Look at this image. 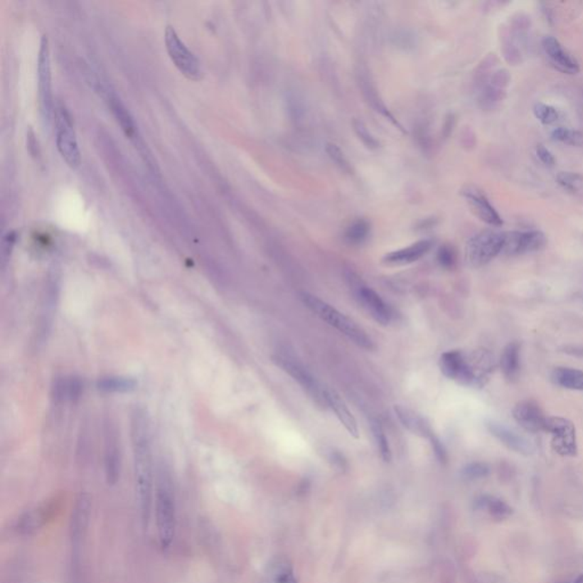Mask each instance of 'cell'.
I'll return each mask as SVG.
<instances>
[{"instance_id": "cell-23", "label": "cell", "mask_w": 583, "mask_h": 583, "mask_svg": "<svg viewBox=\"0 0 583 583\" xmlns=\"http://www.w3.org/2000/svg\"><path fill=\"white\" fill-rule=\"evenodd\" d=\"M264 583H298L291 560L284 556L270 560L264 572Z\"/></svg>"}, {"instance_id": "cell-1", "label": "cell", "mask_w": 583, "mask_h": 583, "mask_svg": "<svg viewBox=\"0 0 583 583\" xmlns=\"http://www.w3.org/2000/svg\"><path fill=\"white\" fill-rule=\"evenodd\" d=\"M132 437L138 507L143 525L147 528L153 508L152 446L149 417L140 407L132 412Z\"/></svg>"}, {"instance_id": "cell-10", "label": "cell", "mask_w": 583, "mask_h": 583, "mask_svg": "<svg viewBox=\"0 0 583 583\" xmlns=\"http://www.w3.org/2000/svg\"><path fill=\"white\" fill-rule=\"evenodd\" d=\"M348 280L350 282L355 298L363 309L374 318L380 325H389L393 318L391 306L386 304L380 295L368 286L363 285L358 276L353 272H349Z\"/></svg>"}, {"instance_id": "cell-43", "label": "cell", "mask_w": 583, "mask_h": 583, "mask_svg": "<svg viewBox=\"0 0 583 583\" xmlns=\"http://www.w3.org/2000/svg\"><path fill=\"white\" fill-rule=\"evenodd\" d=\"M562 583H583V573L577 575L575 577H572V579H569V580L564 581V582Z\"/></svg>"}, {"instance_id": "cell-26", "label": "cell", "mask_w": 583, "mask_h": 583, "mask_svg": "<svg viewBox=\"0 0 583 583\" xmlns=\"http://www.w3.org/2000/svg\"><path fill=\"white\" fill-rule=\"evenodd\" d=\"M501 372L507 380H516L520 369V346L518 342L507 344L501 357Z\"/></svg>"}, {"instance_id": "cell-42", "label": "cell", "mask_w": 583, "mask_h": 583, "mask_svg": "<svg viewBox=\"0 0 583 583\" xmlns=\"http://www.w3.org/2000/svg\"><path fill=\"white\" fill-rule=\"evenodd\" d=\"M564 352L574 357L583 358V346H567L564 348Z\"/></svg>"}, {"instance_id": "cell-6", "label": "cell", "mask_w": 583, "mask_h": 583, "mask_svg": "<svg viewBox=\"0 0 583 583\" xmlns=\"http://www.w3.org/2000/svg\"><path fill=\"white\" fill-rule=\"evenodd\" d=\"M505 236L506 232L496 230H486L473 236L467 242V262L474 268H480L491 262L503 253Z\"/></svg>"}, {"instance_id": "cell-31", "label": "cell", "mask_w": 583, "mask_h": 583, "mask_svg": "<svg viewBox=\"0 0 583 583\" xmlns=\"http://www.w3.org/2000/svg\"><path fill=\"white\" fill-rule=\"evenodd\" d=\"M558 185L571 194L583 196V176L575 172L563 171L556 177Z\"/></svg>"}, {"instance_id": "cell-21", "label": "cell", "mask_w": 583, "mask_h": 583, "mask_svg": "<svg viewBox=\"0 0 583 583\" xmlns=\"http://www.w3.org/2000/svg\"><path fill=\"white\" fill-rule=\"evenodd\" d=\"M395 412L403 427L412 432V434L420 437H427V439H431L434 435L429 420L418 412H414L412 409L401 406V405H395Z\"/></svg>"}, {"instance_id": "cell-5", "label": "cell", "mask_w": 583, "mask_h": 583, "mask_svg": "<svg viewBox=\"0 0 583 583\" xmlns=\"http://www.w3.org/2000/svg\"><path fill=\"white\" fill-rule=\"evenodd\" d=\"M272 361L279 368L283 369L286 374L289 375L293 380H296L318 407L323 409L328 408L326 389H323V386L318 383L314 375L304 366V363L296 360L294 357L284 355V353L274 355Z\"/></svg>"}, {"instance_id": "cell-27", "label": "cell", "mask_w": 583, "mask_h": 583, "mask_svg": "<svg viewBox=\"0 0 583 583\" xmlns=\"http://www.w3.org/2000/svg\"><path fill=\"white\" fill-rule=\"evenodd\" d=\"M556 385L573 391H583V370L571 367H557L552 373Z\"/></svg>"}, {"instance_id": "cell-38", "label": "cell", "mask_w": 583, "mask_h": 583, "mask_svg": "<svg viewBox=\"0 0 583 583\" xmlns=\"http://www.w3.org/2000/svg\"><path fill=\"white\" fill-rule=\"evenodd\" d=\"M437 261L440 263L441 267H444V268H454L456 263L455 251L449 245L441 246L439 251H437Z\"/></svg>"}, {"instance_id": "cell-12", "label": "cell", "mask_w": 583, "mask_h": 583, "mask_svg": "<svg viewBox=\"0 0 583 583\" xmlns=\"http://www.w3.org/2000/svg\"><path fill=\"white\" fill-rule=\"evenodd\" d=\"M547 245V238L539 230L529 232H507L505 236L503 255H522L542 250Z\"/></svg>"}, {"instance_id": "cell-32", "label": "cell", "mask_w": 583, "mask_h": 583, "mask_svg": "<svg viewBox=\"0 0 583 583\" xmlns=\"http://www.w3.org/2000/svg\"><path fill=\"white\" fill-rule=\"evenodd\" d=\"M370 429H372L373 437H374L375 442H376V446H378L380 457H382L384 461H391V448H390L389 440H387V437H386L383 426H382V424H380L378 419H373L372 422H370Z\"/></svg>"}, {"instance_id": "cell-22", "label": "cell", "mask_w": 583, "mask_h": 583, "mask_svg": "<svg viewBox=\"0 0 583 583\" xmlns=\"http://www.w3.org/2000/svg\"><path fill=\"white\" fill-rule=\"evenodd\" d=\"M326 397L328 408L332 409L333 412H335L341 424L344 426V429L349 432V434L352 437H359L357 420H355L352 412H350L343 399L334 390L329 389H326Z\"/></svg>"}, {"instance_id": "cell-8", "label": "cell", "mask_w": 583, "mask_h": 583, "mask_svg": "<svg viewBox=\"0 0 583 583\" xmlns=\"http://www.w3.org/2000/svg\"><path fill=\"white\" fill-rule=\"evenodd\" d=\"M38 88L41 97V114L43 121L49 126L54 117V100L52 89V66L49 53L48 39L46 36L41 38V49L38 56Z\"/></svg>"}, {"instance_id": "cell-11", "label": "cell", "mask_w": 583, "mask_h": 583, "mask_svg": "<svg viewBox=\"0 0 583 583\" xmlns=\"http://www.w3.org/2000/svg\"><path fill=\"white\" fill-rule=\"evenodd\" d=\"M546 432L552 434V449L558 455L564 457L577 456V431L571 420L563 417H548Z\"/></svg>"}, {"instance_id": "cell-13", "label": "cell", "mask_w": 583, "mask_h": 583, "mask_svg": "<svg viewBox=\"0 0 583 583\" xmlns=\"http://www.w3.org/2000/svg\"><path fill=\"white\" fill-rule=\"evenodd\" d=\"M513 417L525 431L531 433L546 432L548 416H546L539 405L533 401L524 400L518 402L513 409Z\"/></svg>"}, {"instance_id": "cell-36", "label": "cell", "mask_w": 583, "mask_h": 583, "mask_svg": "<svg viewBox=\"0 0 583 583\" xmlns=\"http://www.w3.org/2000/svg\"><path fill=\"white\" fill-rule=\"evenodd\" d=\"M490 473V469L484 463L469 464L466 467H464V478L469 480H478V478H486Z\"/></svg>"}, {"instance_id": "cell-37", "label": "cell", "mask_w": 583, "mask_h": 583, "mask_svg": "<svg viewBox=\"0 0 583 583\" xmlns=\"http://www.w3.org/2000/svg\"><path fill=\"white\" fill-rule=\"evenodd\" d=\"M326 152L329 158L334 161L335 164L340 166L344 171H350V164L344 156V153L341 151L340 147L335 144H327Z\"/></svg>"}, {"instance_id": "cell-19", "label": "cell", "mask_w": 583, "mask_h": 583, "mask_svg": "<svg viewBox=\"0 0 583 583\" xmlns=\"http://www.w3.org/2000/svg\"><path fill=\"white\" fill-rule=\"evenodd\" d=\"M107 102H109V109L112 113L117 119V123L120 124L122 132H124L127 137L132 140V143L136 145V147H139L143 145V141L140 139L139 134H138L137 127L134 123V117L129 113L126 106L123 105L120 98L117 97L115 94H109L107 92ZM141 147V146H140Z\"/></svg>"}, {"instance_id": "cell-40", "label": "cell", "mask_w": 583, "mask_h": 583, "mask_svg": "<svg viewBox=\"0 0 583 583\" xmlns=\"http://www.w3.org/2000/svg\"><path fill=\"white\" fill-rule=\"evenodd\" d=\"M431 440L432 446H433V450H434L435 456H437V459L441 461V463H446V450L444 448V444L439 440V437H433L429 439Z\"/></svg>"}, {"instance_id": "cell-16", "label": "cell", "mask_w": 583, "mask_h": 583, "mask_svg": "<svg viewBox=\"0 0 583 583\" xmlns=\"http://www.w3.org/2000/svg\"><path fill=\"white\" fill-rule=\"evenodd\" d=\"M542 48L547 58L556 69L567 75H575L580 71V66L577 60L566 49H564L556 38L550 37V36L543 38Z\"/></svg>"}, {"instance_id": "cell-35", "label": "cell", "mask_w": 583, "mask_h": 583, "mask_svg": "<svg viewBox=\"0 0 583 583\" xmlns=\"http://www.w3.org/2000/svg\"><path fill=\"white\" fill-rule=\"evenodd\" d=\"M352 124H353L355 134H357L358 138L363 141V145L370 149H378V146H380L378 140L370 134V132L367 129L366 124H365L363 121L355 120Z\"/></svg>"}, {"instance_id": "cell-4", "label": "cell", "mask_w": 583, "mask_h": 583, "mask_svg": "<svg viewBox=\"0 0 583 583\" xmlns=\"http://www.w3.org/2000/svg\"><path fill=\"white\" fill-rule=\"evenodd\" d=\"M301 299L304 306L312 314H315L318 318H321V321L328 323L329 326L342 333L353 343L369 351L374 349L372 338H369L367 333L360 326H358L357 323L349 317H346L344 314L335 309L334 306L309 293H302Z\"/></svg>"}, {"instance_id": "cell-34", "label": "cell", "mask_w": 583, "mask_h": 583, "mask_svg": "<svg viewBox=\"0 0 583 583\" xmlns=\"http://www.w3.org/2000/svg\"><path fill=\"white\" fill-rule=\"evenodd\" d=\"M533 113L537 121L542 124H552L560 119V112L547 104L537 103L533 107Z\"/></svg>"}, {"instance_id": "cell-24", "label": "cell", "mask_w": 583, "mask_h": 583, "mask_svg": "<svg viewBox=\"0 0 583 583\" xmlns=\"http://www.w3.org/2000/svg\"><path fill=\"white\" fill-rule=\"evenodd\" d=\"M359 85H360L363 96L366 98L369 105L372 106L373 109H374L375 111L378 112L380 115L385 117L387 120L391 121L392 123H395V126L400 129V130H402L400 124L397 123V120H395V117H393V115L390 113L389 109H387V107L385 106V104L383 103V100H382V98L380 97L378 90L375 88L374 85H373L372 81L369 79L368 75H365L363 72H360V73H359Z\"/></svg>"}, {"instance_id": "cell-3", "label": "cell", "mask_w": 583, "mask_h": 583, "mask_svg": "<svg viewBox=\"0 0 583 583\" xmlns=\"http://www.w3.org/2000/svg\"><path fill=\"white\" fill-rule=\"evenodd\" d=\"M155 523L159 543L162 550H169L175 540L177 528V508L173 489L166 472L159 475L155 492Z\"/></svg>"}, {"instance_id": "cell-7", "label": "cell", "mask_w": 583, "mask_h": 583, "mask_svg": "<svg viewBox=\"0 0 583 583\" xmlns=\"http://www.w3.org/2000/svg\"><path fill=\"white\" fill-rule=\"evenodd\" d=\"M54 115L58 152L68 166L77 168L81 164V153L69 112L63 105H60L55 107Z\"/></svg>"}, {"instance_id": "cell-28", "label": "cell", "mask_w": 583, "mask_h": 583, "mask_svg": "<svg viewBox=\"0 0 583 583\" xmlns=\"http://www.w3.org/2000/svg\"><path fill=\"white\" fill-rule=\"evenodd\" d=\"M476 506L482 510H486L492 518L498 520H506L513 514L512 507L495 496H481L476 501Z\"/></svg>"}, {"instance_id": "cell-2", "label": "cell", "mask_w": 583, "mask_h": 583, "mask_svg": "<svg viewBox=\"0 0 583 583\" xmlns=\"http://www.w3.org/2000/svg\"><path fill=\"white\" fill-rule=\"evenodd\" d=\"M442 374L456 383L471 387H483L495 372L497 361L489 350L471 352L451 350L442 353L439 360Z\"/></svg>"}, {"instance_id": "cell-41", "label": "cell", "mask_w": 583, "mask_h": 583, "mask_svg": "<svg viewBox=\"0 0 583 583\" xmlns=\"http://www.w3.org/2000/svg\"><path fill=\"white\" fill-rule=\"evenodd\" d=\"M329 461H332L333 465L338 467V469H342L346 466V461H344L343 456L341 455L340 452L331 451Z\"/></svg>"}, {"instance_id": "cell-15", "label": "cell", "mask_w": 583, "mask_h": 583, "mask_svg": "<svg viewBox=\"0 0 583 583\" xmlns=\"http://www.w3.org/2000/svg\"><path fill=\"white\" fill-rule=\"evenodd\" d=\"M463 195L469 208L472 209L476 217L480 218L481 220L488 223L490 226H503V219L501 215L481 191L475 187H467L466 189H464Z\"/></svg>"}, {"instance_id": "cell-17", "label": "cell", "mask_w": 583, "mask_h": 583, "mask_svg": "<svg viewBox=\"0 0 583 583\" xmlns=\"http://www.w3.org/2000/svg\"><path fill=\"white\" fill-rule=\"evenodd\" d=\"M89 509L90 503L89 499L81 496L77 501L72 516V549H73V560L77 562V555H80V548L82 546V539L86 535L89 522Z\"/></svg>"}, {"instance_id": "cell-29", "label": "cell", "mask_w": 583, "mask_h": 583, "mask_svg": "<svg viewBox=\"0 0 583 583\" xmlns=\"http://www.w3.org/2000/svg\"><path fill=\"white\" fill-rule=\"evenodd\" d=\"M136 380L128 378H119V376H107L102 378L97 382V387L100 391L107 392V393H114V392H130L136 389Z\"/></svg>"}, {"instance_id": "cell-20", "label": "cell", "mask_w": 583, "mask_h": 583, "mask_svg": "<svg viewBox=\"0 0 583 583\" xmlns=\"http://www.w3.org/2000/svg\"><path fill=\"white\" fill-rule=\"evenodd\" d=\"M433 246V242L429 240H419L417 243L405 247V249L397 250V251L387 253L383 257V262L389 266H405L410 263L416 262L420 257L429 253V250Z\"/></svg>"}, {"instance_id": "cell-39", "label": "cell", "mask_w": 583, "mask_h": 583, "mask_svg": "<svg viewBox=\"0 0 583 583\" xmlns=\"http://www.w3.org/2000/svg\"><path fill=\"white\" fill-rule=\"evenodd\" d=\"M535 152H537L539 160H540L545 166H554L555 164H556V159H555L554 154H552L548 149H546L545 146H537Z\"/></svg>"}, {"instance_id": "cell-18", "label": "cell", "mask_w": 583, "mask_h": 583, "mask_svg": "<svg viewBox=\"0 0 583 583\" xmlns=\"http://www.w3.org/2000/svg\"><path fill=\"white\" fill-rule=\"evenodd\" d=\"M121 455L117 446L114 426L106 424L105 431V473L109 484H115L120 478Z\"/></svg>"}, {"instance_id": "cell-33", "label": "cell", "mask_w": 583, "mask_h": 583, "mask_svg": "<svg viewBox=\"0 0 583 583\" xmlns=\"http://www.w3.org/2000/svg\"><path fill=\"white\" fill-rule=\"evenodd\" d=\"M552 138L560 143L572 146H580L583 144V134L577 130L567 128H556L552 130Z\"/></svg>"}, {"instance_id": "cell-30", "label": "cell", "mask_w": 583, "mask_h": 583, "mask_svg": "<svg viewBox=\"0 0 583 583\" xmlns=\"http://www.w3.org/2000/svg\"><path fill=\"white\" fill-rule=\"evenodd\" d=\"M369 232H370V225L363 219H358L346 228L344 238L351 245H359L368 238Z\"/></svg>"}, {"instance_id": "cell-9", "label": "cell", "mask_w": 583, "mask_h": 583, "mask_svg": "<svg viewBox=\"0 0 583 583\" xmlns=\"http://www.w3.org/2000/svg\"><path fill=\"white\" fill-rule=\"evenodd\" d=\"M164 39H166V52L169 54L176 68L189 80H200L202 68H200V60L187 48L186 45L181 41L172 26L166 28Z\"/></svg>"}, {"instance_id": "cell-14", "label": "cell", "mask_w": 583, "mask_h": 583, "mask_svg": "<svg viewBox=\"0 0 583 583\" xmlns=\"http://www.w3.org/2000/svg\"><path fill=\"white\" fill-rule=\"evenodd\" d=\"M486 427L489 429L491 435L501 441L503 446H506L508 449L518 452L520 455L529 456L535 452V446L531 440L524 435L518 434V432L513 431L503 424L497 422H489L486 424Z\"/></svg>"}, {"instance_id": "cell-25", "label": "cell", "mask_w": 583, "mask_h": 583, "mask_svg": "<svg viewBox=\"0 0 583 583\" xmlns=\"http://www.w3.org/2000/svg\"><path fill=\"white\" fill-rule=\"evenodd\" d=\"M83 383L80 378L75 376L58 378L53 386V395L56 400L75 401L81 397Z\"/></svg>"}]
</instances>
